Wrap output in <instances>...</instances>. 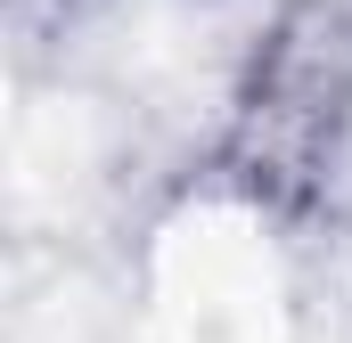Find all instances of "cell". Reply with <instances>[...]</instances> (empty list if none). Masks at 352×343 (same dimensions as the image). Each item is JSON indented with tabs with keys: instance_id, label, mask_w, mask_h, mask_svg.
Returning a JSON list of instances; mask_svg holds the SVG:
<instances>
[{
	"instance_id": "6da1fadb",
	"label": "cell",
	"mask_w": 352,
	"mask_h": 343,
	"mask_svg": "<svg viewBox=\"0 0 352 343\" xmlns=\"http://www.w3.org/2000/svg\"><path fill=\"white\" fill-rule=\"evenodd\" d=\"M352 139V8L295 0L221 115V172L270 204H311Z\"/></svg>"
}]
</instances>
